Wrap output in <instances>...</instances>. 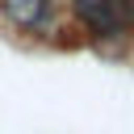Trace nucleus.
Wrapping results in <instances>:
<instances>
[{
	"label": "nucleus",
	"instance_id": "nucleus-1",
	"mask_svg": "<svg viewBox=\"0 0 134 134\" xmlns=\"http://www.w3.org/2000/svg\"><path fill=\"white\" fill-rule=\"evenodd\" d=\"M71 13L92 38H121L134 25V0H71Z\"/></svg>",
	"mask_w": 134,
	"mask_h": 134
},
{
	"label": "nucleus",
	"instance_id": "nucleus-2",
	"mask_svg": "<svg viewBox=\"0 0 134 134\" xmlns=\"http://www.w3.org/2000/svg\"><path fill=\"white\" fill-rule=\"evenodd\" d=\"M0 8L17 29H29V34H38V29H46L54 21L50 0H0Z\"/></svg>",
	"mask_w": 134,
	"mask_h": 134
}]
</instances>
